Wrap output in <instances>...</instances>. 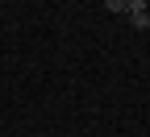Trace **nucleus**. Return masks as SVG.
I'll use <instances>...</instances> for the list:
<instances>
[{
    "instance_id": "obj_1",
    "label": "nucleus",
    "mask_w": 150,
    "mask_h": 137,
    "mask_svg": "<svg viewBox=\"0 0 150 137\" xmlns=\"http://www.w3.org/2000/svg\"><path fill=\"white\" fill-rule=\"evenodd\" d=\"M129 25H134V29H150V8H142V13H129Z\"/></svg>"
},
{
    "instance_id": "obj_2",
    "label": "nucleus",
    "mask_w": 150,
    "mask_h": 137,
    "mask_svg": "<svg viewBox=\"0 0 150 137\" xmlns=\"http://www.w3.org/2000/svg\"><path fill=\"white\" fill-rule=\"evenodd\" d=\"M108 13H129V0H104Z\"/></svg>"
},
{
    "instance_id": "obj_3",
    "label": "nucleus",
    "mask_w": 150,
    "mask_h": 137,
    "mask_svg": "<svg viewBox=\"0 0 150 137\" xmlns=\"http://www.w3.org/2000/svg\"><path fill=\"white\" fill-rule=\"evenodd\" d=\"M146 4H150V0H129V13H142ZM129 13H125V17H129Z\"/></svg>"
}]
</instances>
